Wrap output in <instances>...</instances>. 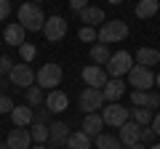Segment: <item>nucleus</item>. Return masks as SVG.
Here are the masks:
<instances>
[{"mask_svg":"<svg viewBox=\"0 0 160 149\" xmlns=\"http://www.w3.org/2000/svg\"><path fill=\"white\" fill-rule=\"evenodd\" d=\"M19 24H22L27 32H43L46 16H43V11H40L38 3H24V6L19 8Z\"/></svg>","mask_w":160,"mask_h":149,"instance_id":"obj_1","label":"nucleus"},{"mask_svg":"<svg viewBox=\"0 0 160 149\" xmlns=\"http://www.w3.org/2000/svg\"><path fill=\"white\" fill-rule=\"evenodd\" d=\"M126 35H128V24L120 22V19H112V22L102 24V29H99V43H104V46L120 43V40H126Z\"/></svg>","mask_w":160,"mask_h":149,"instance_id":"obj_2","label":"nucleus"},{"mask_svg":"<svg viewBox=\"0 0 160 149\" xmlns=\"http://www.w3.org/2000/svg\"><path fill=\"white\" fill-rule=\"evenodd\" d=\"M62 83V67L59 64H43L38 69V85L40 88H48V91H56V85Z\"/></svg>","mask_w":160,"mask_h":149,"instance_id":"obj_3","label":"nucleus"},{"mask_svg":"<svg viewBox=\"0 0 160 149\" xmlns=\"http://www.w3.org/2000/svg\"><path fill=\"white\" fill-rule=\"evenodd\" d=\"M131 67H133L131 53L128 51H118V53H112V59H109V64H107V74L109 77H123V74L131 72Z\"/></svg>","mask_w":160,"mask_h":149,"instance_id":"obj_4","label":"nucleus"},{"mask_svg":"<svg viewBox=\"0 0 160 149\" xmlns=\"http://www.w3.org/2000/svg\"><path fill=\"white\" fill-rule=\"evenodd\" d=\"M102 117H104V125L120 128V125H126V123L131 120V109H128V107H120V104L115 101V104H109V107H104Z\"/></svg>","mask_w":160,"mask_h":149,"instance_id":"obj_5","label":"nucleus"},{"mask_svg":"<svg viewBox=\"0 0 160 149\" xmlns=\"http://www.w3.org/2000/svg\"><path fill=\"white\" fill-rule=\"evenodd\" d=\"M104 93L99 91V88H86V91L80 93V109L86 112V115H93V112H99V109L104 107Z\"/></svg>","mask_w":160,"mask_h":149,"instance_id":"obj_6","label":"nucleus"},{"mask_svg":"<svg viewBox=\"0 0 160 149\" xmlns=\"http://www.w3.org/2000/svg\"><path fill=\"white\" fill-rule=\"evenodd\" d=\"M128 80H131L133 91H149V88L155 85V74L149 72L147 67L136 64V67H131V72H128Z\"/></svg>","mask_w":160,"mask_h":149,"instance_id":"obj_7","label":"nucleus"},{"mask_svg":"<svg viewBox=\"0 0 160 149\" xmlns=\"http://www.w3.org/2000/svg\"><path fill=\"white\" fill-rule=\"evenodd\" d=\"M8 77H11V85H16V88H29L38 80V74L32 72L29 64H13V69H11Z\"/></svg>","mask_w":160,"mask_h":149,"instance_id":"obj_8","label":"nucleus"},{"mask_svg":"<svg viewBox=\"0 0 160 149\" xmlns=\"http://www.w3.org/2000/svg\"><path fill=\"white\" fill-rule=\"evenodd\" d=\"M67 138H69V125L62 120L51 123L48 125V144H51V149H64L67 147Z\"/></svg>","mask_w":160,"mask_h":149,"instance_id":"obj_9","label":"nucleus"},{"mask_svg":"<svg viewBox=\"0 0 160 149\" xmlns=\"http://www.w3.org/2000/svg\"><path fill=\"white\" fill-rule=\"evenodd\" d=\"M43 35H46L48 43H59L67 35V22L62 16H48L46 19V27H43Z\"/></svg>","mask_w":160,"mask_h":149,"instance_id":"obj_10","label":"nucleus"},{"mask_svg":"<svg viewBox=\"0 0 160 149\" xmlns=\"http://www.w3.org/2000/svg\"><path fill=\"white\" fill-rule=\"evenodd\" d=\"M83 83H86L88 88H99V91H102V88L107 85V69L99 67V64H88V67L83 69Z\"/></svg>","mask_w":160,"mask_h":149,"instance_id":"obj_11","label":"nucleus"},{"mask_svg":"<svg viewBox=\"0 0 160 149\" xmlns=\"http://www.w3.org/2000/svg\"><path fill=\"white\" fill-rule=\"evenodd\" d=\"M6 144L8 149H32V133L27 128H13L6 136Z\"/></svg>","mask_w":160,"mask_h":149,"instance_id":"obj_12","label":"nucleus"},{"mask_svg":"<svg viewBox=\"0 0 160 149\" xmlns=\"http://www.w3.org/2000/svg\"><path fill=\"white\" fill-rule=\"evenodd\" d=\"M142 131H144V125H139V123H133V120H128L126 125H120V141L126 144V147H131V144H139L142 141Z\"/></svg>","mask_w":160,"mask_h":149,"instance_id":"obj_13","label":"nucleus"},{"mask_svg":"<svg viewBox=\"0 0 160 149\" xmlns=\"http://www.w3.org/2000/svg\"><path fill=\"white\" fill-rule=\"evenodd\" d=\"M67 104H69L67 93H62V91H48L46 104H43V107H46L48 112H53V115H59V112H64V109H67Z\"/></svg>","mask_w":160,"mask_h":149,"instance_id":"obj_14","label":"nucleus"},{"mask_svg":"<svg viewBox=\"0 0 160 149\" xmlns=\"http://www.w3.org/2000/svg\"><path fill=\"white\" fill-rule=\"evenodd\" d=\"M102 93H104V99H107L109 104H115L120 96H123V93H126V83L120 80V77H109L107 85L102 88Z\"/></svg>","mask_w":160,"mask_h":149,"instance_id":"obj_15","label":"nucleus"},{"mask_svg":"<svg viewBox=\"0 0 160 149\" xmlns=\"http://www.w3.org/2000/svg\"><path fill=\"white\" fill-rule=\"evenodd\" d=\"M24 32L27 29L22 27L19 22H13V24H6V29H3V37H6V43L8 46H24Z\"/></svg>","mask_w":160,"mask_h":149,"instance_id":"obj_16","label":"nucleus"},{"mask_svg":"<svg viewBox=\"0 0 160 149\" xmlns=\"http://www.w3.org/2000/svg\"><path fill=\"white\" fill-rule=\"evenodd\" d=\"M102 128H104V117L102 115H86V120H83V133L86 136H91V138H96V136H102Z\"/></svg>","mask_w":160,"mask_h":149,"instance_id":"obj_17","label":"nucleus"},{"mask_svg":"<svg viewBox=\"0 0 160 149\" xmlns=\"http://www.w3.org/2000/svg\"><path fill=\"white\" fill-rule=\"evenodd\" d=\"M11 120H13V125L16 128H27L29 123L35 120V112H32V107H13V112H11Z\"/></svg>","mask_w":160,"mask_h":149,"instance_id":"obj_18","label":"nucleus"},{"mask_svg":"<svg viewBox=\"0 0 160 149\" xmlns=\"http://www.w3.org/2000/svg\"><path fill=\"white\" fill-rule=\"evenodd\" d=\"M80 22H86V27H96V24H104V11L96 6H88L80 11Z\"/></svg>","mask_w":160,"mask_h":149,"instance_id":"obj_19","label":"nucleus"},{"mask_svg":"<svg viewBox=\"0 0 160 149\" xmlns=\"http://www.w3.org/2000/svg\"><path fill=\"white\" fill-rule=\"evenodd\" d=\"M160 11V0H139L136 3V16L139 19H152Z\"/></svg>","mask_w":160,"mask_h":149,"instance_id":"obj_20","label":"nucleus"},{"mask_svg":"<svg viewBox=\"0 0 160 149\" xmlns=\"http://www.w3.org/2000/svg\"><path fill=\"white\" fill-rule=\"evenodd\" d=\"M160 61V51H155V48H139L136 51V64H142V67H152V64Z\"/></svg>","mask_w":160,"mask_h":149,"instance_id":"obj_21","label":"nucleus"},{"mask_svg":"<svg viewBox=\"0 0 160 149\" xmlns=\"http://www.w3.org/2000/svg\"><path fill=\"white\" fill-rule=\"evenodd\" d=\"M64 149H91V136H86L83 131H75V133H69V138H67V147Z\"/></svg>","mask_w":160,"mask_h":149,"instance_id":"obj_22","label":"nucleus"},{"mask_svg":"<svg viewBox=\"0 0 160 149\" xmlns=\"http://www.w3.org/2000/svg\"><path fill=\"white\" fill-rule=\"evenodd\" d=\"M109 59H112V53H109V46H104V43H96V46H91V61L93 64H109Z\"/></svg>","mask_w":160,"mask_h":149,"instance_id":"obj_23","label":"nucleus"},{"mask_svg":"<svg viewBox=\"0 0 160 149\" xmlns=\"http://www.w3.org/2000/svg\"><path fill=\"white\" fill-rule=\"evenodd\" d=\"M96 149H123V141H120V136L102 133V136H96Z\"/></svg>","mask_w":160,"mask_h":149,"instance_id":"obj_24","label":"nucleus"},{"mask_svg":"<svg viewBox=\"0 0 160 149\" xmlns=\"http://www.w3.org/2000/svg\"><path fill=\"white\" fill-rule=\"evenodd\" d=\"M131 120L139 123V125H149V123H152V109H147V107H133V109H131Z\"/></svg>","mask_w":160,"mask_h":149,"instance_id":"obj_25","label":"nucleus"},{"mask_svg":"<svg viewBox=\"0 0 160 149\" xmlns=\"http://www.w3.org/2000/svg\"><path fill=\"white\" fill-rule=\"evenodd\" d=\"M27 104L29 107H43V104H46V96H43V88L40 85H29L27 88Z\"/></svg>","mask_w":160,"mask_h":149,"instance_id":"obj_26","label":"nucleus"},{"mask_svg":"<svg viewBox=\"0 0 160 149\" xmlns=\"http://www.w3.org/2000/svg\"><path fill=\"white\" fill-rule=\"evenodd\" d=\"M29 133H32V141L35 144H46L48 141V125H46V123H35Z\"/></svg>","mask_w":160,"mask_h":149,"instance_id":"obj_27","label":"nucleus"},{"mask_svg":"<svg viewBox=\"0 0 160 149\" xmlns=\"http://www.w3.org/2000/svg\"><path fill=\"white\" fill-rule=\"evenodd\" d=\"M149 101V91H131V104L133 107H147Z\"/></svg>","mask_w":160,"mask_h":149,"instance_id":"obj_28","label":"nucleus"},{"mask_svg":"<svg viewBox=\"0 0 160 149\" xmlns=\"http://www.w3.org/2000/svg\"><path fill=\"white\" fill-rule=\"evenodd\" d=\"M78 37H80L83 43H93V40H99V32H96L93 27H80Z\"/></svg>","mask_w":160,"mask_h":149,"instance_id":"obj_29","label":"nucleus"},{"mask_svg":"<svg viewBox=\"0 0 160 149\" xmlns=\"http://www.w3.org/2000/svg\"><path fill=\"white\" fill-rule=\"evenodd\" d=\"M19 53H22L24 64H29V61L35 59V53H38V51H35V46H32V43H24V46H19Z\"/></svg>","mask_w":160,"mask_h":149,"instance_id":"obj_30","label":"nucleus"},{"mask_svg":"<svg viewBox=\"0 0 160 149\" xmlns=\"http://www.w3.org/2000/svg\"><path fill=\"white\" fill-rule=\"evenodd\" d=\"M11 112H13V101H11V96L0 93V115H11Z\"/></svg>","mask_w":160,"mask_h":149,"instance_id":"obj_31","label":"nucleus"},{"mask_svg":"<svg viewBox=\"0 0 160 149\" xmlns=\"http://www.w3.org/2000/svg\"><path fill=\"white\" fill-rule=\"evenodd\" d=\"M11 69H13V59L0 56V74H11Z\"/></svg>","mask_w":160,"mask_h":149,"instance_id":"obj_32","label":"nucleus"},{"mask_svg":"<svg viewBox=\"0 0 160 149\" xmlns=\"http://www.w3.org/2000/svg\"><path fill=\"white\" fill-rule=\"evenodd\" d=\"M8 13H11V3L8 0H0V22H6Z\"/></svg>","mask_w":160,"mask_h":149,"instance_id":"obj_33","label":"nucleus"},{"mask_svg":"<svg viewBox=\"0 0 160 149\" xmlns=\"http://www.w3.org/2000/svg\"><path fill=\"white\" fill-rule=\"evenodd\" d=\"M69 8H72V11H83V8H88V0H69Z\"/></svg>","mask_w":160,"mask_h":149,"instance_id":"obj_34","label":"nucleus"},{"mask_svg":"<svg viewBox=\"0 0 160 149\" xmlns=\"http://www.w3.org/2000/svg\"><path fill=\"white\" fill-rule=\"evenodd\" d=\"M46 117H48V109H46V107H40V109H38V115H35V123H46Z\"/></svg>","mask_w":160,"mask_h":149,"instance_id":"obj_35","label":"nucleus"},{"mask_svg":"<svg viewBox=\"0 0 160 149\" xmlns=\"http://www.w3.org/2000/svg\"><path fill=\"white\" fill-rule=\"evenodd\" d=\"M152 138H155V131L144 125V131H142V141H152Z\"/></svg>","mask_w":160,"mask_h":149,"instance_id":"obj_36","label":"nucleus"},{"mask_svg":"<svg viewBox=\"0 0 160 149\" xmlns=\"http://www.w3.org/2000/svg\"><path fill=\"white\" fill-rule=\"evenodd\" d=\"M152 107H160V96H158V93H149V101H147V109H152Z\"/></svg>","mask_w":160,"mask_h":149,"instance_id":"obj_37","label":"nucleus"},{"mask_svg":"<svg viewBox=\"0 0 160 149\" xmlns=\"http://www.w3.org/2000/svg\"><path fill=\"white\" fill-rule=\"evenodd\" d=\"M149 125H152L155 136H160V115H155V117H152V123H149Z\"/></svg>","mask_w":160,"mask_h":149,"instance_id":"obj_38","label":"nucleus"},{"mask_svg":"<svg viewBox=\"0 0 160 149\" xmlns=\"http://www.w3.org/2000/svg\"><path fill=\"white\" fill-rule=\"evenodd\" d=\"M128 149H149V147H144V144L139 141V144H131V147H128Z\"/></svg>","mask_w":160,"mask_h":149,"instance_id":"obj_39","label":"nucleus"},{"mask_svg":"<svg viewBox=\"0 0 160 149\" xmlns=\"http://www.w3.org/2000/svg\"><path fill=\"white\" fill-rule=\"evenodd\" d=\"M3 91H6V80H0V93H3Z\"/></svg>","mask_w":160,"mask_h":149,"instance_id":"obj_40","label":"nucleus"},{"mask_svg":"<svg viewBox=\"0 0 160 149\" xmlns=\"http://www.w3.org/2000/svg\"><path fill=\"white\" fill-rule=\"evenodd\" d=\"M32 149H48V147H46V144H38V147H32Z\"/></svg>","mask_w":160,"mask_h":149,"instance_id":"obj_41","label":"nucleus"},{"mask_svg":"<svg viewBox=\"0 0 160 149\" xmlns=\"http://www.w3.org/2000/svg\"><path fill=\"white\" fill-rule=\"evenodd\" d=\"M109 3H112V6H120V3H123V0H109Z\"/></svg>","mask_w":160,"mask_h":149,"instance_id":"obj_42","label":"nucleus"},{"mask_svg":"<svg viewBox=\"0 0 160 149\" xmlns=\"http://www.w3.org/2000/svg\"><path fill=\"white\" fill-rule=\"evenodd\" d=\"M155 85H160V74H158V77H155Z\"/></svg>","mask_w":160,"mask_h":149,"instance_id":"obj_43","label":"nucleus"},{"mask_svg":"<svg viewBox=\"0 0 160 149\" xmlns=\"http://www.w3.org/2000/svg\"><path fill=\"white\" fill-rule=\"evenodd\" d=\"M149 149H160V144H152V147H149Z\"/></svg>","mask_w":160,"mask_h":149,"instance_id":"obj_44","label":"nucleus"},{"mask_svg":"<svg viewBox=\"0 0 160 149\" xmlns=\"http://www.w3.org/2000/svg\"><path fill=\"white\" fill-rule=\"evenodd\" d=\"M6 147H8V144H0V149H6Z\"/></svg>","mask_w":160,"mask_h":149,"instance_id":"obj_45","label":"nucleus"},{"mask_svg":"<svg viewBox=\"0 0 160 149\" xmlns=\"http://www.w3.org/2000/svg\"><path fill=\"white\" fill-rule=\"evenodd\" d=\"M32 3H43V0H32Z\"/></svg>","mask_w":160,"mask_h":149,"instance_id":"obj_46","label":"nucleus"}]
</instances>
